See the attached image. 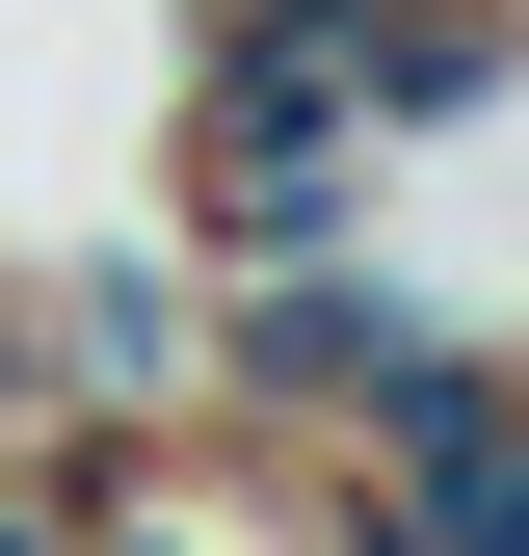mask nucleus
<instances>
[{"instance_id": "nucleus-2", "label": "nucleus", "mask_w": 529, "mask_h": 556, "mask_svg": "<svg viewBox=\"0 0 529 556\" xmlns=\"http://www.w3.org/2000/svg\"><path fill=\"white\" fill-rule=\"evenodd\" d=\"M345 556H529V371H424L345 425Z\"/></svg>"}, {"instance_id": "nucleus-1", "label": "nucleus", "mask_w": 529, "mask_h": 556, "mask_svg": "<svg viewBox=\"0 0 529 556\" xmlns=\"http://www.w3.org/2000/svg\"><path fill=\"white\" fill-rule=\"evenodd\" d=\"M424 371H529V27L345 186V239L212 265V397H264V425L345 451L371 397H424Z\"/></svg>"}]
</instances>
